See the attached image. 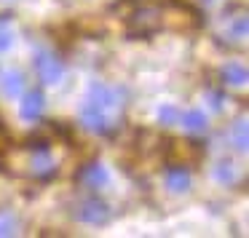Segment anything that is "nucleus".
Instances as JSON below:
<instances>
[{
	"mask_svg": "<svg viewBox=\"0 0 249 238\" xmlns=\"http://www.w3.org/2000/svg\"><path fill=\"white\" fill-rule=\"evenodd\" d=\"M158 147H163L161 136L153 134V131H142L140 134V153H153V150H158Z\"/></svg>",
	"mask_w": 249,
	"mask_h": 238,
	"instance_id": "a211bd4d",
	"label": "nucleus"
},
{
	"mask_svg": "<svg viewBox=\"0 0 249 238\" xmlns=\"http://www.w3.org/2000/svg\"><path fill=\"white\" fill-rule=\"evenodd\" d=\"M6 169L22 179H49L56 174L49 139H30L6 153Z\"/></svg>",
	"mask_w": 249,
	"mask_h": 238,
	"instance_id": "f03ea898",
	"label": "nucleus"
},
{
	"mask_svg": "<svg viewBox=\"0 0 249 238\" xmlns=\"http://www.w3.org/2000/svg\"><path fill=\"white\" fill-rule=\"evenodd\" d=\"M161 6L156 3H145V6H137L129 11L126 17V33L131 38H150V35L161 33Z\"/></svg>",
	"mask_w": 249,
	"mask_h": 238,
	"instance_id": "20e7f679",
	"label": "nucleus"
},
{
	"mask_svg": "<svg viewBox=\"0 0 249 238\" xmlns=\"http://www.w3.org/2000/svg\"><path fill=\"white\" fill-rule=\"evenodd\" d=\"M75 182H78V187L97 193V190H102V185H107V171H105L102 163H86L75 174Z\"/></svg>",
	"mask_w": 249,
	"mask_h": 238,
	"instance_id": "1a4fd4ad",
	"label": "nucleus"
},
{
	"mask_svg": "<svg viewBox=\"0 0 249 238\" xmlns=\"http://www.w3.org/2000/svg\"><path fill=\"white\" fill-rule=\"evenodd\" d=\"M40 113H43V91L33 88V91H27L22 97V102H19V115H22L24 120H38Z\"/></svg>",
	"mask_w": 249,
	"mask_h": 238,
	"instance_id": "9b49d317",
	"label": "nucleus"
},
{
	"mask_svg": "<svg viewBox=\"0 0 249 238\" xmlns=\"http://www.w3.org/2000/svg\"><path fill=\"white\" fill-rule=\"evenodd\" d=\"M209 97H212V107H214V110H220V107H222V94H217V91H212V94H209Z\"/></svg>",
	"mask_w": 249,
	"mask_h": 238,
	"instance_id": "412c9836",
	"label": "nucleus"
},
{
	"mask_svg": "<svg viewBox=\"0 0 249 238\" xmlns=\"http://www.w3.org/2000/svg\"><path fill=\"white\" fill-rule=\"evenodd\" d=\"M214 38L220 46H228V49H244L247 46V8L244 6L225 8L217 19Z\"/></svg>",
	"mask_w": 249,
	"mask_h": 238,
	"instance_id": "7ed1b4c3",
	"label": "nucleus"
},
{
	"mask_svg": "<svg viewBox=\"0 0 249 238\" xmlns=\"http://www.w3.org/2000/svg\"><path fill=\"white\" fill-rule=\"evenodd\" d=\"M19 233V220L11 211L0 209V236H17Z\"/></svg>",
	"mask_w": 249,
	"mask_h": 238,
	"instance_id": "f3484780",
	"label": "nucleus"
},
{
	"mask_svg": "<svg viewBox=\"0 0 249 238\" xmlns=\"http://www.w3.org/2000/svg\"><path fill=\"white\" fill-rule=\"evenodd\" d=\"M11 43H14V35L8 33V30H3V33H0V51L11 49Z\"/></svg>",
	"mask_w": 249,
	"mask_h": 238,
	"instance_id": "aec40b11",
	"label": "nucleus"
},
{
	"mask_svg": "<svg viewBox=\"0 0 249 238\" xmlns=\"http://www.w3.org/2000/svg\"><path fill=\"white\" fill-rule=\"evenodd\" d=\"M179 120H182V126L188 131H193V134H201V131H206V115L201 113V110H190V113L179 115Z\"/></svg>",
	"mask_w": 249,
	"mask_h": 238,
	"instance_id": "2eb2a0df",
	"label": "nucleus"
},
{
	"mask_svg": "<svg viewBox=\"0 0 249 238\" xmlns=\"http://www.w3.org/2000/svg\"><path fill=\"white\" fill-rule=\"evenodd\" d=\"M35 72H38V78L46 83V86H54V83L62 81L65 65H62V59L56 54H51V51H40V54L35 56Z\"/></svg>",
	"mask_w": 249,
	"mask_h": 238,
	"instance_id": "6e6552de",
	"label": "nucleus"
},
{
	"mask_svg": "<svg viewBox=\"0 0 249 238\" xmlns=\"http://www.w3.org/2000/svg\"><path fill=\"white\" fill-rule=\"evenodd\" d=\"M0 88H3V94L11 97V99L19 97L22 88H24V75H22V72H17V70L3 72V75H0Z\"/></svg>",
	"mask_w": 249,
	"mask_h": 238,
	"instance_id": "4468645a",
	"label": "nucleus"
},
{
	"mask_svg": "<svg viewBox=\"0 0 249 238\" xmlns=\"http://www.w3.org/2000/svg\"><path fill=\"white\" fill-rule=\"evenodd\" d=\"M212 177H214L220 185H228V187H231V185L238 182V166L231 163V161H217L214 169H212Z\"/></svg>",
	"mask_w": 249,
	"mask_h": 238,
	"instance_id": "ddd939ff",
	"label": "nucleus"
},
{
	"mask_svg": "<svg viewBox=\"0 0 249 238\" xmlns=\"http://www.w3.org/2000/svg\"><path fill=\"white\" fill-rule=\"evenodd\" d=\"M75 220H81L83 225H94V227H99V225H107L110 222V217H113V209H110L107 204H105L102 198H97V195H91V198H83V201H78L75 204Z\"/></svg>",
	"mask_w": 249,
	"mask_h": 238,
	"instance_id": "423d86ee",
	"label": "nucleus"
},
{
	"mask_svg": "<svg viewBox=\"0 0 249 238\" xmlns=\"http://www.w3.org/2000/svg\"><path fill=\"white\" fill-rule=\"evenodd\" d=\"M163 155L169 163H177V166H188V163L198 161L204 155V147L201 142H190V139H169L163 142Z\"/></svg>",
	"mask_w": 249,
	"mask_h": 238,
	"instance_id": "0eeeda50",
	"label": "nucleus"
},
{
	"mask_svg": "<svg viewBox=\"0 0 249 238\" xmlns=\"http://www.w3.org/2000/svg\"><path fill=\"white\" fill-rule=\"evenodd\" d=\"M161 24L169 27V30L188 33V30H198L201 27V14L196 11V8H190L188 3L169 0L166 6H161Z\"/></svg>",
	"mask_w": 249,
	"mask_h": 238,
	"instance_id": "39448f33",
	"label": "nucleus"
},
{
	"mask_svg": "<svg viewBox=\"0 0 249 238\" xmlns=\"http://www.w3.org/2000/svg\"><path fill=\"white\" fill-rule=\"evenodd\" d=\"M231 145L236 147V153H247V145H249V136H247V120L238 118L231 129Z\"/></svg>",
	"mask_w": 249,
	"mask_h": 238,
	"instance_id": "dca6fc26",
	"label": "nucleus"
},
{
	"mask_svg": "<svg viewBox=\"0 0 249 238\" xmlns=\"http://www.w3.org/2000/svg\"><path fill=\"white\" fill-rule=\"evenodd\" d=\"M220 81H222V86L244 88L247 81H249V72H247V67H244L241 62H228V65H222V70H220Z\"/></svg>",
	"mask_w": 249,
	"mask_h": 238,
	"instance_id": "9d476101",
	"label": "nucleus"
},
{
	"mask_svg": "<svg viewBox=\"0 0 249 238\" xmlns=\"http://www.w3.org/2000/svg\"><path fill=\"white\" fill-rule=\"evenodd\" d=\"M126 94L107 83H91L81 107V123L94 134H115L124 126Z\"/></svg>",
	"mask_w": 249,
	"mask_h": 238,
	"instance_id": "f257e3e1",
	"label": "nucleus"
},
{
	"mask_svg": "<svg viewBox=\"0 0 249 238\" xmlns=\"http://www.w3.org/2000/svg\"><path fill=\"white\" fill-rule=\"evenodd\" d=\"M166 187L172 193H185L190 190V171L185 166H177L174 163L172 169H166Z\"/></svg>",
	"mask_w": 249,
	"mask_h": 238,
	"instance_id": "f8f14e48",
	"label": "nucleus"
},
{
	"mask_svg": "<svg viewBox=\"0 0 249 238\" xmlns=\"http://www.w3.org/2000/svg\"><path fill=\"white\" fill-rule=\"evenodd\" d=\"M158 120H161L163 126H174V123H179V110H177V107H172V104H166V107L158 110Z\"/></svg>",
	"mask_w": 249,
	"mask_h": 238,
	"instance_id": "6ab92c4d",
	"label": "nucleus"
}]
</instances>
